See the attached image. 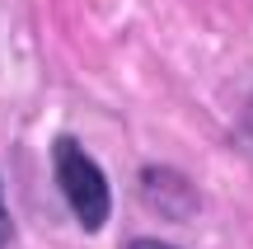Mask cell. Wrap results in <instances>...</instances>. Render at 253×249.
<instances>
[{"label": "cell", "instance_id": "6da1fadb", "mask_svg": "<svg viewBox=\"0 0 253 249\" xmlns=\"http://www.w3.org/2000/svg\"><path fill=\"white\" fill-rule=\"evenodd\" d=\"M52 174H56V188H61L71 216L80 221V231L84 235L103 231V221L113 212V188H108V174L99 169V160L75 137H56L52 141Z\"/></svg>", "mask_w": 253, "mask_h": 249}, {"label": "cell", "instance_id": "277c9868", "mask_svg": "<svg viewBox=\"0 0 253 249\" xmlns=\"http://www.w3.org/2000/svg\"><path fill=\"white\" fill-rule=\"evenodd\" d=\"M249 132H253V103H249Z\"/></svg>", "mask_w": 253, "mask_h": 249}, {"label": "cell", "instance_id": "7a4b0ae2", "mask_svg": "<svg viewBox=\"0 0 253 249\" xmlns=\"http://www.w3.org/2000/svg\"><path fill=\"white\" fill-rule=\"evenodd\" d=\"M9 231H14V221H9V207H5V193H0V249L9 245Z\"/></svg>", "mask_w": 253, "mask_h": 249}, {"label": "cell", "instance_id": "3957f363", "mask_svg": "<svg viewBox=\"0 0 253 249\" xmlns=\"http://www.w3.org/2000/svg\"><path fill=\"white\" fill-rule=\"evenodd\" d=\"M126 249H178V245H164V240H131Z\"/></svg>", "mask_w": 253, "mask_h": 249}]
</instances>
